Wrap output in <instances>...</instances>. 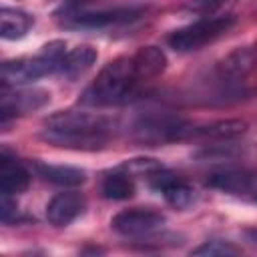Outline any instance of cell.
Here are the masks:
<instances>
[{"mask_svg":"<svg viewBox=\"0 0 257 257\" xmlns=\"http://www.w3.org/2000/svg\"><path fill=\"white\" fill-rule=\"evenodd\" d=\"M239 253L241 249L231 241H205L203 245L191 251V255H203V257H223V255H239Z\"/></svg>","mask_w":257,"mask_h":257,"instance_id":"cell-19","label":"cell"},{"mask_svg":"<svg viewBox=\"0 0 257 257\" xmlns=\"http://www.w3.org/2000/svg\"><path fill=\"white\" fill-rule=\"evenodd\" d=\"M66 50H68V46L64 40H52V42L44 44L40 48V52L34 56H22V58L2 62V72H0L2 86H8V88L22 86V84L34 82L46 74L58 72Z\"/></svg>","mask_w":257,"mask_h":257,"instance_id":"cell-3","label":"cell"},{"mask_svg":"<svg viewBox=\"0 0 257 257\" xmlns=\"http://www.w3.org/2000/svg\"><path fill=\"white\" fill-rule=\"evenodd\" d=\"M100 193L104 199H110V201H126L135 195V181H133V175L126 173V171H116V173H110L102 179V185H100Z\"/></svg>","mask_w":257,"mask_h":257,"instance_id":"cell-18","label":"cell"},{"mask_svg":"<svg viewBox=\"0 0 257 257\" xmlns=\"http://www.w3.org/2000/svg\"><path fill=\"white\" fill-rule=\"evenodd\" d=\"M245 235L249 237V241L257 243V227H251V229H245Z\"/></svg>","mask_w":257,"mask_h":257,"instance_id":"cell-22","label":"cell"},{"mask_svg":"<svg viewBox=\"0 0 257 257\" xmlns=\"http://www.w3.org/2000/svg\"><path fill=\"white\" fill-rule=\"evenodd\" d=\"M147 82L135 54L118 56L104 64L96 78L80 94V102L86 106H116L133 100L141 86Z\"/></svg>","mask_w":257,"mask_h":257,"instance_id":"cell-2","label":"cell"},{"mask_svg":"<svg viewBox=\"0 0 257 257\" xmlns=\"http://www.w3.org/2000/svg\"><path fill=\"white\" fill-rule=\"evenodd\" d=\"M185 122H187L185 118L175 116V114H167V112L149 114V116H143L135 124L133 133H135V139L139 143L155 147V145L181 141V131H183Z\"/></svg>","mask_w":257,"mask_h":257,"instance_id":"cell-6","label":"cell"},{"mask_svg":"<svg viewBox=\"0 0 257 257\" xmlns=\"http://www.w3.org/2000/svg\"><path fill=\"white\" fill-rule=\"evenodd\" d=\"M165 215L153 207H133L118 211L110 219V229L122 237H147L165 225Z\"/></svg>","mask_w":257,"mask_h":257,"instance_id":"cell-7","label":"cell"},{"mask_svg":"<svg viewBox=\"0 0 257 257\" xmlns=\"http://www.w3.org/2000/svg\"><path fill=\"white\" fill-rule=\"evenodd\" d=\"M116 128V118L102 112L58 110L44 120L40 139L60 149L98 151L108 145Z\"/></svg>","mask_w":257,"mask_h":257,"instance_id":"cell-1","label":"cell"},{"mask_svg":"<svg viewBox=\"0 0 257 257\" xmlns=\"http://www.w3.org/2000/svg\"><path fill=\"white\" fill-rule=\"evenodd\" d=\"M235 20L237 18L233 14H211V16H205V18H201L197 22H191L187 26H181V28L173 30L167 36V44L177 52L199 50V48L215 42L223 34H227L233 28Z\"/></svg>","mask_w":257,"mask_h":257,"instance_id":"cell-5","label":"cell"},{"mask_svg":"<svg viewBox=\"0 0 257 257\" xmlns=\"http://www.w3.org/2000/svg\"><path fill=\"white\" fill-rule=\"evenodd\" d=\"M247 131V122L239 118H225L213 122H185L181 131V141H199V139H213V141H229Z\"/></svg>","mask_w":257,"mask_h":257,"instance_id":"cell-11","label":"cell"},{"mask_svg":"<svg viewBox=\"0 0 257 257\" xmlns=\"http://www.w3.org/2000/svg\"><path fill=\"white\" fill-rule=\"evenodd\" d=\"M50 102V92L44 88H18V86H2V100H0V122L6 126L10 118L20 114H28L38 110Z\"/></svg>","mask_w":257,"mask_h":257,"instance_id":"cell-8","label":"cell"},{"mask_svg":"<svg viewBox=\"0 0 257 257\" xmlns=\"http://www.w3.org/2000/svg\"><path fill=\"white\" fill-rule=\"evenodd\" d=\"M34 171L40 179H44L52 185H58V187H78L86 181V173L82 169L70 167V165H50V163L36 161Z\"/></svg>","mask_w":257,"mask_h":257,"instance_id":"cell-16","label":"cell"},{"mask_svg":"<svg viewBox=\"0 0 257 257\" xmlns=\"http://www.w3.org/2000/svg\"><path fill=\"white\" fill-rule=\"evenodd\" d=\"M145 14L143 6H110V8H90V6H68L62 12L60 24L72 30H102L108 26H118L133 22Z\"/></svg>","mask_w":257,"mask_h":257,"instance_id":"cell-4","label":"cell"},{"mask_svg":"<svg viewBox=\"0 0 257 257\" xmlns=\"http://www.w3.org/2000/svg\"><path fill=\"white\" fill-rule=\"evenodd\" d=\"M257 70V42L237 46L215 64V74L223 82H237Z\"/></svg>","mask_w":257,"mask_h":257,"instance_id":"cell-9","label":"cell"},{"mask_svg":"<svg viewBox=\"0 0 257 257\" xmlns=\"http://www.w3.org/2000/svg\"><path fill=\"white\" fill-rule=\"evenodd\" d=\"M231 0H195L193 2V8L203 12V14H213L217 10H221L225 4H229Z\"/></svg>","mask_w":257,"mask_h":257,"instance_id":"cell-20","label":"cell"},{"mask_svg":"<svg viewBox=\"0 0 257 257\" xmlns=\"http://www.w3.org/2000/svg\"><path fill=\"white\" fill-rule=\"evenodd\" d=\"M96 58H98L96 48H92L90 44H78V46L66 50L64 58L60 62L58 72L64 74L68 80H76V78L84 76L92 68Z\"/></svg>","mask_w":257,"mask_h":257,"instance_id":"cell-14","label":"cell"},{"mask_svg":"<svg viewBox=\"0 0 257 257\" xmlns=\"http://www.w3.org/2000/svg\"><path fill=\"white\" fill-rule=\"evenodd\" d=\"M34 24V16L18 10V8H10V6H2L0 10V36L4 40H20L28 34V30Z\"/></svg>","mask_w":257,"mask_h":257,"instance_id":"cell-17","label":"cell"},{"mask_svg":"<svg viewBox=\"0 0 257 257\" xmlns=\"http://www.w3.org/2000/svg\"><path fill=\"white\" fill-rule=\"evenodd\" d=\"M12 215H16V201H12V195H2V203H0V217H2V221L10 223Z\"/></svg>","mask_w":257,"mask_h":257,"instance_id":"cell-21","label":"cell"},{"mask_svg":"<svg viewBox=\"0 0 257 257\" xmlns=\"http://www.w3.org/2000/svg\"><path fill=\"white\" fill-rule=\"evenodd\" d=\"M30 185V173L16 163L14 159H10L6 153L0 155V191L2 195H18L22 191H26Z\"/></svg>","mask_w":257,"mask_h":257,"instance_id":"cell-15","label":"cell"},{"mask_svg":"<svg viewBox=\"0 0 257 257\" xmlns=\"http://www.w3.org/2000/svg\"><path fill=\"white\" fill-rule=\"evenodd\" d=\"M207 185L227 195L251 199L257 203V173L255 171H245V169L219 171L207 179Z\"/></svg>","mask_w":257,"mask_h":257,"instance_id":"cell-10","label":"cell"},{"mask_svg":"<svg viewBox=\"0 0 257 257\" xmlns=\"http://www.w3.org/2000/svg\"><path fill=\"white\" fill-rule=\"evenodd\" d=\"M147 179H149V185L157 193H161L165 197V201L171 207H175V209H187L193 203V199H195L193 189L185 181H181L179 177H175L173 173H169L165 167L157 169Z\"/></svg>","mask_w":257,"mask_h":257,"instance_id":"cell-12","label":"cell"},{"mask_svg":"<svg viewBox=\"0 0 257 257\" xmlns=\"http://www.w3.org/2000/svg\"><path fill=\"white\" fill-rule=\"evenodd\" d=\"M86 209L84 195L76 191H66L54 195L46 205V219L54 227H66L72 221H76Z\"/></svg>","mask_w":257,"mask_h":257,"instance_id":"cell-13","label":"cell"}]
</instances>
